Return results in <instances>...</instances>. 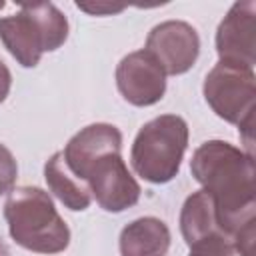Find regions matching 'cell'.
<instances>
[{
	"instance_id": "6",
	"label": "cell",
	"mask_w": 256,
	"mask_h": 256,
	"mask_svg": "<svg viewBox=\"0 0 256 256\" xmlns=\"http://www.w3.org/2000/svg\"><path fill=\"white\" fill-rule=\"evenodd\" d=\"M86 184L96 204L106 212H124L138 204L140 184L130 174L120 152H110L98 158L88 170Z\"/></svg>"
},
{
	"instance_id": "15",
	"label": "cell",
	"mask_w": 256,
	"mask_h": 256,
	"mask_svg": "<svg viewBox=\"0 0 256 256\" xmlns=\"http://www.w3.org/2000/svg\"><path fill=\"white\" fill-rule=\"evenodd\" d=\"M232 242H234V250L240 252V256H254V222L240 228L232 236Z\"/></svg>"
},
{
	"instance_id": "13",
	"label": "cell",
	"mask_w": 256,
	"mask_h": 256,
	"mask_svg": "<svg viewBox=\"0 0 256 256\" xmlns=\"http://www.w3.org/2000/svg\"><path fill=\"white\" fill-rule=\"evenodd\" d=\"M44 178H46V184L50 188V192L70 210L74 212H82L90 206L92 202V194H90V188L84 180L76 178L70 168L66 166L64 162V156H62V150L60 152H54L46 164H44Z\"/></svg>"
},
{
	"instance_id": "10",
	"label": "cell",
	"mask_w": 256,
	"mask_h": 256,
	"mask_svg": "<svg viewBox=\"0 0 256 256\" xmlns=\"http://www.w3.org/2000/svg\"><path fill=\"white\" fill-rule=\"evenodd\" d=\"M120 150H122V132L114 124L96 122L76 132L64 146L62 156L70 172L86 182L88 170L98 158Z\"/></svg>"
},
{
	"instance_id": "2",
	"label": "cell",
	"mask_w": 256,
	"mask_h": 256,
	"mask_svg": "<svg viewBox=\"0 0 256 256\" xmlns=\"http://www.w3.org/2000/svg\"><path fill=\"white\" fill-rule=\"evenodd\" d=\"M12 240L36 254H60L70 244V228L50 194L38 186H18L4 202Z\"/></svg>"
},
{
	"instance_id": "4",
	"label": "cell",
	"mask_w": 256,
	"mask_h": 256,
	"mask_svg": "<svg viewBox=\"0 0 256 256\" xmlns=\"http://www.w3.org/2000/svg\"><path fill=\"white\" fill-rule=\"evenodd\" d=\"M188 148V124L182 116L162 114L146 122L130 150L134 172L150 184H166L180 172Z\"/></svg>"
},
{
	"instance_id": "3",
	"label": "cell",
	"mask_w": 256,
	"mask_h": 256,
	"mask_svg": "<svg viewBox=\"0 0 256 256\" xmlns=\"http://www.w3.org/2000/svg\"><path fill=\"white\" fill-rule=\"evenodd\" d=\"M68 30V18L52 2L22 4L20 12L0 18V40L24 68H34L44 52L58 50Z\"/></svg>"
},
{
	"instance_id": "5",
	"label": "cell",
	"mask_w": 256,
	"mask_h": 256,
	"mask_svg": "<svg viewBox=\"0 0 256 256\" xmlns=\"http://www.w3.org/2000/svg\"><path fill=\"white\" fill-rule=\"evenodd\" d=\"M202 92H204V100L218 118L238 126L246 144L244 152L254 156L252 152V128H254V108H256L254 68L218 62L206 74Z\"/></svg>"
},
{
	"instance_id": "11",
	"label": "cell",
	"mask_w": 256,
	"mask_h": 256,
	"mask_svg": "<svg viewBox=\"0 0 256 256\" xmlns=\"http://www.w3.org/2000/svg\"><path fill=\"white\" fill-rule=\"evenodd\" d=\"M170 240V230L164 220L142 216L122 228L118 246L122 256H166Z\"/></svg>"
},
{
	"instance_id": "7",
	"label": "cell",
	"mask_w": 256,
	"mask_h": 256,
	"mask_svg": "<svg viewBox=\"0 0 256 256\" xmlns=\"http://www.w3.org/2000/svg\"><path fill=\"white\" fill-rule=\"evenodd\" d=\"M144 50L156 58L166 76H180L196 64L200 54V36L196 28L184 20H166L148 32Z\"/></svg>"
},
{
	"instance_id": "19",
	"label": "cell",
	"mask_w": 256,
	"mask_h": 256,
	"mask_svg": "<svg viewBox=\"0 0 256 256\" xmlns=\"http://www.w3.org/2000/svg\"><path fill=\"white\" fill-rule=\"evenodd\" d=\"M4 6H6V4H4V2H0V10H2V8H4Z\"/></svg>"
},
{
	"instance_id": "18",
	"label": "cell",
	"mask_w": 256,
	"mask_h": 256,
	"mask_svg": "<svg viewBox=\"0 0 256 256\" xmlns=\"http://www.w3.org/2000/svg\"><path fill=\"white\" fill-rule=\"evenodd\" d=\"M0 256H10V250H8V246L2 238H0Z\"/></svg>"
},
{
	"instance_id": "12",
	"label": "cell",
	"mask_w": 256,
	"mask_h": 256,
	"mask_svg": "<svg viewBox=\"0 0 256 256\" xmlns=\"http://www.w3.org/2000/svg\"><path fill=\"white\" fill-rule=\"evenodd\" d=\"M180 232L188 248L202 240H208L212 236L226 232L218 224L216 208L208 192L198 190V192H192L184 200L182 210H180Z\"/></svg>"
},
{
	"instance_id": "1",
	"label": "cell",
	"mask_w": 256,
	"mask_h": 256,
	"mask_svg": "<svg viewBox=\"0 0 256 256\" xmlns=\"http://www.w3.org/2000/svg\"><path fill=\"white\" fill-rule=\"evenodd\" d=\"M190 172L212 198L222 230L234 236L240 228L254 222V156L230 142L208 140L194 150Z\"/></svg>"
},
{
	"instance_id": "16",
	"label": "cell",
	"mask_w": 256,
	"mask_h": 256,
	"mask_svg": "<svg viewBox=\"0 0 256 256\" xmlns=\"http://www.w3.org/2000/svg\"><path fill=\"white\" fill-rule=\"evenodd\" d=\"M76 8L92 14V16H110V14H118L124 10V6H114V4H102V2H96V4H86V2H76Z\"/></svg>"
},
{
	"instance_id": "8",
	"label": "cell",
	"mask_w": 256,
	"mask_h": 256,
	"mask_svg": "<svg viewBox=\"0 0 256 256\" xmlns=\"http://www.w3.org/2000/svg\"><path fill=\"white\" fill-rule=\"evenodd\" d=\"M218 62L248 66L256 64V2H234L216 30Z\"/></svg>"
},
{
	"instance_id": "9",
	"label": "cell",
	"mask_w": 256,
	"mask_h": 256,
	"mask_svg": "<svg viewBox=\"0 0 256 256\" xmlns=\"http://www.w3.org/2000/svg\"><path fill=\"white\" fill-rule=\"evenodd\" d=\"M116 86L132 106H152L164 98L166 72L146 50L126 54L116 66Z\"/></svg>"
},
{
	"instance_id": "14",
	"label": "cell",
	"mask_w": 256,
	"mask_h": 256,
	"mask_svg": "<svg viewBox=\"0 0 256 256\" xmlns=\"http://www.w3.org/2000/svg\"><path fill=\"white\" fill-rule=\"evenodd\" d=\"M16 176H18L16 158L4 144H0V196L10 194L14 190Z\"/></svg>"
},
{
	"instance_id": "17",
	"label": "cell",
	"mask_w": 256,
	"mask_h": 256,
	"mask_svg": "<svg viewBox=\"0 0 256 256\" xmlns=\"http://www.w3.org/2000/svg\"><path fill=\"white\" fill-rule=\"evenodd\" d=\"M10 86H12V74H10L8 66L0 60V104L6 100V96L10 92Z\"/></svg>"
}]
</instances>
